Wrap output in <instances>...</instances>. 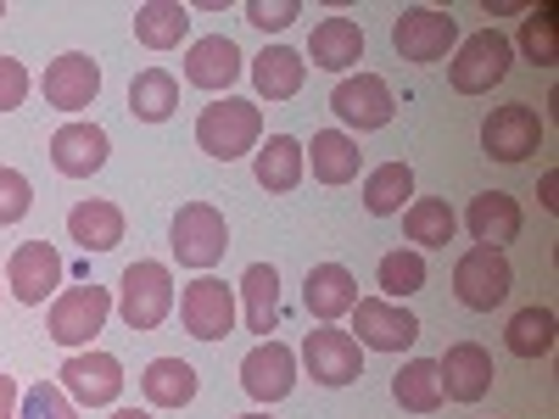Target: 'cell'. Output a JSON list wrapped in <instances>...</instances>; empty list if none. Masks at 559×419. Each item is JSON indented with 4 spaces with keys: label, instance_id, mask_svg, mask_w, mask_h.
Wrapping results in <instances>:
<instances>
[{
    "label": "cell",
    "instance_id": "6da1fadb",
    "mask_svg": "<svg viewBox=\"0 0 559 419\" xmlns=\"http://www.w3.org/2000/svg\"><path fill=\"white\" fill-rule=\"evenodd\" d=\"M258 134H263V112H258V101H241V96H224V101L202 107V118H197V146L218 163L258 152Z\"/></svg>",
    "mask_w": 559,
    "mask_h": 419
},
{
    "label": "cell",
    "instance_id": "7a4b0ae2",
    "mask_svg": "<svg viewBox=\"0 0 559 419\" xmlns=\"http://www.w3.org/2000/svg\"><path fill=\"white\" fill-rule=\"evenodd\" d=\"M107 319H112L107 286H68V291L51 297V319H45V331H51V342L68 347V352H90V342L107 331Z\"/></svg>",
    "mask_w": 559,
    "mask_h": 419
},
{
    "label": "cell",
    "instance_id": "3957f363",
    "mask_svg": "<svg viewBox=\"0 0 559 419\" xmlns=\"http://www.w3.org/2000/svg\"><path fill=\"white\" fill-rule=\"evenodd\" d=\"M509 68H515V45H509L498 28H481L471 39H459V51L448 62V79L459 96H487L492 84L509 79Z\"/></svg>",
    "mask_w": 559,
    "mask_h": 419
},
{
    "label": "cell",
    "instance_id": "277c9868",
    "mask_svg": "<svg viewBox=\"0 0 559 419\" xmlns=\"http://www.w3.org/2000/svg\"><path fill=\"white\" fill-rule=\"evenodd\" d=\"M118 313L129 331H157L174 313V274L168 263H129L118 279Z\"/></svg>",
    "mask_w": 559,
    "mask_h": 419
},
{
    "label": "cell",
    "instance_id": "5b68a950",
    "mask_svg": "<svg viewBox=\"0 0 559 419\" xmlns=\"http://www.w3.org/2000/svg\"><path fill=\"white\" fill-rule=\"evenodd\" d=\"M168 247H174V258L185 263V268H197V274H207L218 258H224V247H229V229H224V213L218 207H207V202H185L179 213H174V229H168Z\"/></svg>",
    "mask_w": 559,
    "mask_h": 419
},
{
    "label": "cell",
    "instance_id": "8992f818",
    "mask_svg": "<svg viewBox=\"0 0 559 419\" xmlns=\"http://www.w3.org/2000/svg\"><path fill=\"white\" fill-rule=\"evenodd\" d=\"M459 45V17L453 12H437V7H403V17L392 23V51L403 62H419L431 68L442 62Z\"/></svg>",
    "mask_w": 559,
    "mask_h": 419
},
{
    "label": "cell",
    "instance_id": "52a82bcc",
    "mask_svg": "<svg viewBox=\"0 0 559 419\" xmlns=\"http://www.w3.org/2000/svg\"><path fill=\"white\" fill-rule=\"evenodd\" d=\"M509 291H515V268H509L503 252L492 247H471L459 263H453V297L476 313H492Z\"/></svg>",
    "mask_w": 559,
    "mask_h": 419
},
{
    "label": "cell",
    "instance_id": "ba28073f",
    "mask_svg": "<svg viewBox=\"0 0 559 419\" xmlns=\"http://www.w3.org/2000/svg\"><path fill=\"white\" fill-rule=\"evenodd\" d=\"M179 324L197 342H224L229 331H236V291H229L224 279H213V274L191 279V286L179 291Z\"/></svg>",
    "mask_w": 559,
    "mask_h": 419
},
{
    "label": "cell",
    "instance_id": "9c48e42d",
    "mask_svg": "<svg viewBox=\"0 0 559 419\" xmlns=\"http://www.w3.org/2000/svg\"><path fill=\"white\" fill-rule=\"evenodd\" d=\"M543 146V118L526 107V101H503L487 112L481 123V152L492 163H526L532 152Z\"/></svg>",
    "mask_w": 559,
    "mask_h": 419
},
{
    "label": "cell",
    "instance_id": "30bf717a",
    "mask_svg": "<svg viewBox=\"0 0 559 419\" xmlns=\"http://www.w3.org/2000/svg\"><path fill=\"white\" fill-rule=\"evenodd\" d=\"M62 274H68V263H62V252H57L51 241H23V247L12 252V263H7V291H12L23 308H39L45 297H57Z\"/></svg>",
    "mask_w": 559,
    "mask_h": 419
},
{
    "label": "cell",
    "instance_id": "8fae6325",
    "mask_svg": "<svg viewBox=\"0 0 559 419\" xmlns=\"http://www.w3.org/2000/svg\"><path fill=\"white\" fill-rule=\"evenodd\" d=\"M57 375L79 408H112L123 397V363L112 352H73Z\"/></svg>",
    "mask_w": 559,
    "mask_h": 419
},
{
    "label": "cell",
    "instance_id": "7c38bea8",
    "mask_svg": "<svg viewBox=\"0 0 559 419\" xmlns=\"http://www.w3.org/2000/svg\"><path fill=\"white\" fill-rule=\"evenodd\" d=\"M353 331H358V336H353L358 347L403 352V347L419 342V319H414L408 308L386 302V297H358V302H353Z\"/></svg>",
    "mask_w": 559,
    "mask_h": 419
},
{
    "label": "cell",
    "instance_id": "4fadbf2b",
    "mask_svg": "<svg viewBox=\"0 0 559 419\" xmlns=\"http://www.w3.org/2000/svg\"><path fill=\"white\" fill-rule=\"evenodd\" d=\"M331 112L347 123V129H386L392 123V112H397V101H392V89H386V79L381 73H353V79H342L336 89H331Z\"/></svg>",
    "mask_w": 559,
    "mask_h": 419
},
{
    "label": "cell",
    "instance_id": "5bb4252c",
    "mask_svg": "<svg viewBox=\"0 0 559 419\" xmlns=\"http://www.w3.org/2000/svg\"><path fill=\"white\" fill-rule=\"evenodd\" d=\"M302 363H308V375L319 386H353L364 375V352L347 331H336V324H319V331H308L302 342Z\"/></svg>",
    "mask_w": 559,
    "mask_h": 419
},
{
    "label": "cell",
    "instance_id": "9a60e30c",
    "mask_svg": "<svg viewBox=\"0 0 559 419\" xmlns=\"http://www.w3.org/2000/svg\"><path fill=\"white\" fill-rule=\"evenodd\" d=\"M437 375H442V397L448 403H481L492 392V352L481 342H453L442 358H437Z\"/></svg>",
    "mask_w": 559,
    "mask_h": 419
},
{
    "label": "cell",
    "instance_id": "2e32d148",
    "mask_svg": "<svg viewBox=\"0 0 559 419\" xmlns=\"http://www.w3.org/2000/svg\"><path fill=\"white\" fill-rule=\"evenodd\" d=\"M241 386L252 403H280V397H292L297 386V352L286 342H258L247 358H241Z\"/></svg>",
    "mask_w": 559,
    "mask_h": 419
},
{
    "label": "cell",
    "instance_id": "e0dca14e",
    "mask_svg": "<svg viewBox=\"0 0 559 419\" xmlns=\"http://www.w3.org/2000/svg\"><path fill=\"white\" fill-rule=\"evenodd\" d=\"M39 89H45V101H51L57 112H84V107H96V96H102V68L90 62L84 51H62L51 68H45Z\"/></svg>",
    "mask_w": 559,
    "mask_h": 419
},
{
    "label": "cell",
    "instance_id": "ac0fdd59",
    "mask_svg": "<svg viewBox=\"0 0 559 419\" xmlns=\"http://www.w3.org/2000/svg\"><path fill=\"white\" fill-rule=\"evenodd\" d=\"M107 157H112V140H107L102 123H62V129L51 134V163H57V173H68V179L102 173Z\"/></svg>",
    "mask_w": 559,
    "mask_h": 419
},
{
    "label": "cell",
    "instance_id": "d6986e66",
    "mask_svg": "<svg viewBox=\"0 0 559 419\" xmlns=\"http://www.w3.org/2000/svg\"><path fill=\"white\" fill-rule=\"evenodd\" d=\"M521 224H526L521 202L509 191H481V196H471V207H464V229L476 236V247H492V252L521 241Z\"/></svg>",
    "mask_w": 559,
    "mask_h": 419
},
{
    "label": "cell",
    "instance_id": "ffe728a7",
    "mask_svg": "<svg viewBox=\"0 0 559 419\" xmlns=\"http://www.w3.org/2000/svg\"><path fill=\"white\" fill-rule=\"evenodd\" d=\"M241 73L247 62L236 51V39H224V34H207L185 51V84H197V89H229Z\"/></svg>",
    "mask_w": 559,
    "mask_h": 419
},
{
    "label": "cell",
    "instance_id": "44dd1931",
    "mask_svg": "<svg viewBox=\"0 0 559 419\" xmlns=\"http://www.w3.org/2000/svg\"><path fill=\"white\" fill-rule=\"evenodd\" d=\"M302 302H308V313H313L319 324H336L342 313H353V302H358L353 268H342V263H313L308 279H302Z\"/></svg>",
    "mask_w": 559,
    "mask_h": 419
},
{
    "label": "cell",
    "instance_id": "7402d4cb",
    "mask_svg": "<svg viewBox=\"0 0 559 419\" xmlns=\"http://www.w3.org/2000/svg\"><path fill=\"white\" fill-rule=\"evenodd\" d=\"M308 62L324 73H347L353 62H364V28L353 17H319L308 34Z\"/></svg>",
    "mask_w": 559,
    "mask_h": 419
},
{
    "label": "cell",
    "instance_id": "603a6c76",
    "mask_svg": "<svg viewBox=\"0 0 559 419\" xmlns=\"http://www.w3.org/2000/svg\"><path fill=\"white\" fill-rule=\"evenodd\" d=\"M302 163H313L319 184H353L358 168H364V152L347 129H319L313 146H302Z\"/></svg>",
    "mask_w": 559,
    "mask_h": 419
},
{
    "label": "cell",
    "instance_id": "cb8c5ba5",
    "mask_svg": "<svg viewBox=\"0 0 559 419\" xmlns=\"http://www.w3.org/2000/svg\"><path fill=\"white\" fill-rule=\"evenodd\" d=\"M252 173H258V184H263L269 196H286V191H297L302 173H308V163H302V140H292V134H269L263 146H258Z\"/></svg>",
    "mask_w": 559,
    "mask_h": 419
},
{
    "label": "cell",
    "instance_id": "d4e9b609",
    "mask_svg": "<svg viewBox=\"0 0 559 419\" xmlns=\"http://www.w3.org/2000/svg\"><path fill=\"white\" fill-rule=\"evenodd\" d=\"M185 34H191V7L185 0H140L134 7V39L146 51H174Z\"/></svg>",
    "mask_w": 559,
    "mask_h": 419
},
{
    "label": "cell",
    "instance_id": "484cf974",
    "mask_svg": "<svg viewBox=\"0 0 559 419\" xmlns=\"http://www.w3.org/2000/svg\"><path fill=\"white\" fill-rule=\"evenodd\" d=\"M68 236L84 247V252H112L123 241V207L118 202H102V196H90L68 213Z\"/></svg>",
    "mask_w": 559,
    "mask_h": 419
},
{
    "label": "cell",
    "instance_id": "4316f807",
    "mask_svg": "<svg viewBox=\"0 0 559 419\" xmlns=\"http://www.w3.org/2000/svg\"><path fill=\"white\" fill-rule=\"evenodd\" d=\"M308 79V62L292 51V45H269L263 57H252V84L263 101H292Z\"/></svg>",
    "mask_w": 559,
    "mask_h": 419
},
{
    "label": "cell",
    "instance_id": "83f0119b",
    "mask_svg": "<svg viewBox=\"0 0 559 419\" xmlns=\"http://www.w3.org/2000/svg\"><path fill=\"white\" fill-rule=\"evenodd\" d=\"M174 107H179V79L168 68H140L129 79V112L140 123H168Z\"/></svg>",
    "mask_w": 559,
    "mask_h": 419
},
{
    "label": "cell",
    "instance_id": "f1b7e54d",
    "mask_svg": "<svg viewBox=\"0 0 559 419\" xmlns=\"http://www.w3.org/2000/svg\"><path fill=\"white\" fill-rule=\"evenodd\" d=\"M140 392H146L152 408H185L197 397V369L185 358H152L146 375H140Z\"/></svg>",
    "mask_w": 559,
    "mask_h": 419
},
{
    "label": "cell",
    "instance_id": "f546056e",
    "mask_svg": "<svg viewBox=\"0 0 559 419\" xmlns=\"http://www.w3.org/2000/svg\"><path fill=\"white\" fill-rule=\"evenodd\" d=\"M408 196H414V168H408V163H381V168L364 173V213H369V218L403 213Z\"/></svg>",
    "mask_w": 559,
    "mask_h": 419
},
{
    "label": "cell",
    "instance_id": "4dcf8cb0",
    "mask_svg": "<svg viewBox=\"0 0 559 419\" xmlns=\"http://www.w3.org/2000/svg\"><path fill=\"white\" fill-rule=\"evenodd\" d=\"M241 302H247V331H258L269 342V331L280 324V274H274V263H252L241 274Z\"/></svg>",
    "mask_w": 559,
    "mask_h": 419
},
{
    "label": "cell",
    "instance_id": "1f68e13d",
    "mask_svg": "<svg viewBox=\"0 0 559 419\" xmlns=\"http://www.w3.org/2000/svg\"><path fill=\"white\" fill-rule=\"evenodd\" d=\"M392 397L408 414H437L442 408V375H437V358H408L397 375H392Z\"/></svg>",
    "mask_w": 559,
    "mask_h": 419
},
{
    "label": "cell",
    "instance_id": "d6a6232c",
    "mask_svg": "<svg viewBox=\"0 0 559 419\" xmlns=\"http://www.w3.org/2000/svg\"><path fill=\"white\" fill-rule=\"evenodd\" d=\"M554 336H559V319H554V308H521L515 319H509V331H503V342H509V352L515 358H548L554 352Z\"/></svg>",
    "mask_w": 559,
    "mask_h": 419
},
{
    "label": "cell",
    "instance_id": "836d02e7",
    "mask_svg": "<svg viewBox=\"0 0 559 419\" xmlns=\"http://www.w3.org/2000/svg\"><path fill=\"white\" fill-rule=\"evenodd\" d=\"M453 229H459V218H453V207L442 196H419V202L403 207V236L414 247H448Z\"/></svg>",
    "mask_w": 559,
    "mask_h": 419
},
{
    "label": "cell",
    "instance_id": "e575fe53",
    "mask_svg": "<svg viewBox=\"0 0 559 419\" xmlns=\"http://www.w3.org/2000/svg\"><path fill=\"white\" fill-rule=\"evenodd\" d=\"M376 279H381V291L392 302H403L414 291H426V258H419V252H386L376 263Z\"/></svg>",
    "mask_w": 559,
    "mask_h": 419
},
{
    "label": "cell",
    "instance_id": "d590c367",
    "mask_svg": "<svg viewBox=\"0 0 559 419\" xmlns=\"http://www.w3.org/2000/svg\"><path fill=\"white\" fill-rule=\"evenodd\" d=\"M521 51H526V62H537V68H554V62H559V12H554V7H537V12L521 23Z\"/></svg>",
    "mask_w": 559,
    "mask_h": 419
},
{
    "label": "cell",
    "instance_id": "8d00e7d4",
    "mask_svg": "<svg viewBox=\"0 0 559 419\" xmlns=\"http://www.w3.org/2000/svg\"><path fill=\"white\" fill-rule=\"evenodd\" d=\"M17 419H79V408H73V397H68L62 386L39 381L34 392H23V403H17Z\"/></svg>",
    "mask_w": 559,
    "mask_h": 419
},
{
    "label": "cell",
    "instance_id": "74e56055",
    "mask_svg": "<svg viewBox=\"0 0 559 419\" xmlns=\"http://www.w3.org/2000/svg\"><path fill=\"white\" fill-rule=\"evenodd\" d=\"M34 207V184L17 168H0V224H17Z\"/></svg>",
    "mask_w": 559,
    "mask_h": 419
},
{
    "label": "cell",
    "instance_id": "f35d334b",
    "mask_svg": "<svg viewBox=\"0 0 559 419\" xmlns=\"http://www.w3.org/2000/svg\"><path fill=\"white\" fill-rule=\"evenodd\" d=\"M292 17H302V0H247V23L263 34H280Z\"/></svg>",
    "mask_w": 559,
    "mask_h": 419
},
{
    "label": "cell",
    "instance_id": "ab89813d",
    "mask_svg": "<svg viewBox=\"0 0 559 419\" xmlns=\"http://www.w3.org/2000/svg\"><path fill=\"white\" fill-rule=\"evenodd\" d=\"M28 96V68L17 57H0V112H17Z\"/></svg>",
    "mask_w": 559,
    "mask_h": 419
},
{
    "label": "cell",
    "instance_id": "60d3db41",
    "mask_svg": "<svg viewBox=\"0 0 559 419\" xmlns=\"http://www.w3.org/2000/svg\"><path fill=\"white\" fill-rule=\"evenodd\" d=\"M17 403H23L17 381H12V375H0V419H17Z\"/></svg>",
    "mask_w": 559,
    "mask_h": 419
},
{
    "label": "cell",
    "instance_id": "b9f144b4",
    "mask_svg": "<svg viewBox=\"0 0 559 419\" xmlns=\"http://www.w3.org/2000/svg\"><path fill=\"white\" fill-rule=\"evenodd\" d=\"M112 419H152V408H118Z\"/></svg>",
    "mask_w": 559,
    "mask_h": 419
},
{
    "label": "cell",
    "instance_id": "7bdbcfd3",
    "mask_svg": "<svg viewBox=\"0 0 559 419\" xmlns=\"http://www.w3.org/2000/svg\"><path fill=\"white\" fill-rule=\"evenodd\" d=\"M241 419H269V414H241Z\"/></svg>",
    "mask_w": 559,
    "mask_h": 419
},
{
    "label": "cell",
    "instance_id": "ee69618b",
    "mask_svg": "<svg viewBox=\"0 0 559 419\" xmlns=\"http://www.w3.org/2000/svg\"><path fill=\"white\" fill-rule=\"evenodd\" d=\"M0 17H7V0H0Z\"/></svg>",
    "mask_w": 559,
    "mask_h": 419
}]
</instances>
